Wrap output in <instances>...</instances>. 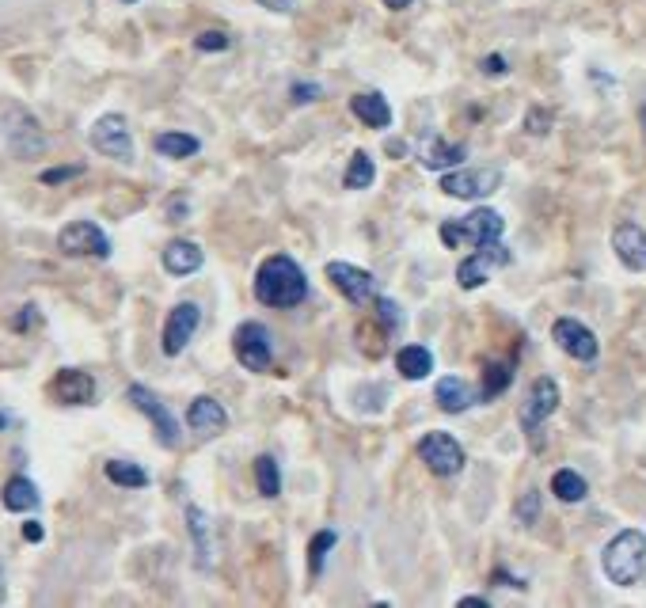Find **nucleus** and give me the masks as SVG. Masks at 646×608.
<instances>
[{"mask_svg": "<svg viewBox=\"0 0 646 608\" xmlns=\"http://www.w3.org/2000/svg\"><path fill=\"white\" fill-rule=\"evenodd\" d=\"M323 274L331 278V285L339 289L346 301L365 304V301H373V297H377V282H373V274H369V270H361V266H354V263H327Z\"/></svg>", "mask_w": 646, "mask_h": 608, "instance_id": "obj_13", "label": "nucleus"}, {"mask_svg": "<svg viewBox=\"0 0 646 608\" xmlns=\"http://www.w3.org/2000/svg\"><path fill=\"white\" fill-rule=\"evenodd\" d=\"M555 411H559V384H555L551 377H540L529 388V399L521 403V411H517L521 430H525V434H536V430H540Z\"/></svg>", "mask_w": 646, "mask_h": 608, "instance_id": "obj_10", "label": "nucleus"}, {"mask_svg": "<svg viewBox=\"0 0 646 608\" xmlns=\"http://www.w3.org/2000/svg\"><path fill=\"white\" fill-rule=\"evenodd\" d=\"M50 396L57 403H69V407L95 403V377L84 369H57V377L50 380Z\"/></svg>", "mask_w": 646, "mask_h": 608, "instance_id": "obj_14", "label": "nucleus"}, {"mask_svg": "<svg viewBox=\"0 0 646 608\" xmlns=\"http://www.w3.org/2000/svg\"><path fill=\"white\" fill-rule=\"evenodd\" d=\"M350 111L369 130H388L392 126V107H388V99L380 92H358L350 99Z\"/></svg>", "mask_w": 646, "mask_h": 608, "instance_id": "obj_18", "label": "nucleus"}, {"mask_svg": "<svg viewBox=\"0 0 646 608\" xmlns=\"http://www.w3.org/2000/svg\"><path fill=\"white\" fill-rule=\"evenodd\" d=\"M373 179H377V164H373V156L369 152H354L350 156V168H346V175H342V183L350 190H365L373 187Z\"/></svg>", "mask_w": 646, "mask_h": 608, "instance_id": "obj_28", "label": "nucleus"}, {"mask_svg": "<svg viewBox=\"0 0 646 608\" xmlns=\"http://www.w3.org/2000/svg\"><path fill=\"white\" fill-rule=\"evenodd\" d=\"M513 517L521 521V525H536L540 521V491H525L517 502H513Z\"/></svg>", "mask_w": 646, "mask_h": 608, "instance_id": "obj_33", "label": "nucleus"}, {"mask_svg": "<svg viewBox=\"0 0 646 608\" xmlns=\"http://www.w3.org/2000/svg\"><path fill=\"white\" fill-rule=\"evenodd\" d=\"M418 156H422V164L430 171H449V168H456V164H464L468 145H449V141H441V137H430Z\"/></svg>", "mask_w": 646, "mask_h": 608, "instance_id": "obj_21", "label": "nucleus"}, {"mask_svg": "<svg viewBox=\"0 0 646 608\" xmlns=\"http://www.w3.org/2000/svg\"><path fill=\"white\" fill-rule=\"evenodd\" d=\"M23 540L38 544V540H42V525H38V521H27V525H23Z\"/></svg>", "mask_w": 646, "mask_h": 608, "instance_id": "obj_40", "label": "nucleus"}, {"mask_svg": "<svg viewBox=\"0 0 646 608\" xmlns=\"http://www.w3.org/2000/svg\"><path fill=\"white\" fill-rule=\"evenodd\" d=\"M0 502H4V510L8 513H31V510H38V487L27 479V475H12V479L4 483V491H0Z\"/></svg>", "mask_w": 646, "mask_h": 608, "instance_id": "obj_22", "label": "nucleus"}, {"mask_svg": "<svg viewBox=\"0 0 646 608\" xmlns=\"http://www.w3.org/2000/svg\"><path fill=\"white\" fill-rule=\"evenodd\" d=\"M639 122H643V130H646V103H643V111H639Z\"/></svg>", "mask_w": 646, "mask_h": 608, "instance_id": "obj_45", "label": "nucleus"}, {"mask_svg": "<svg viewBox=\"0 0 646 608\" xmlns=\"http://www.w3.org/2000/svg\"><path fill=\"white\" fill-rule=\"evenodd\" d=\"M0 601H4V567H0Z\"/></svg>", "mask_w": 646, "mask_h": 608, "instance_id": "obj_44", "label": "nucleus"}, {"mask_svg": "<svg viewBox=\"0 0 646 608\" xmlns=\"http://www.w3.org/2000/svg\"><path fill=\"white\" fill-rule=\"evenodd\" d=\"M187 426L198 437H217L228 430V411L213 396H198L187 407Z\"/></svg>", "mask_w": 646, "mask_h": 608, "instance_id": "obj_16", "label": "nucleus"}, {"mask_svg": "<svg viewBox=\"0 0 646 608\" xmlns=\"http://www.w3.org/2000/svg\"><path fill=\"white\" fill-rule=\"evenodd\" d=\"M57 247H61V255H73V259H111V240L95 221L65 225L57 232Z\"/></svg>", "mask_w": 646, "mask_h": 608, "instance_id": "obj_4", "label": "nucleus"}, {"mask_svg": "<svg viewBox=\"0 0 646 608\" xmlns=\"http://www.w3.org/2000/svg\"><path fill=\"white\" fill-rule=\"evenodd\" d=\"M187 525L194 551H198V567H213V529H209V517L198 506H187Z\"/></svg>", "mask_w": 646, "mask_h": 608, "instance_id": "obj_23", "label": "nucleus"}, {"mask_svg": "<svg viewBox=\"0 0 646 608\" xmlns=\"http://www.w3.org/2000/svg\"><path fill=\"white\" fill-rule=\"evenodd\" d=\"M491 259L483 255V251H475V255H468L464 263L456 266V282L464 285V289H479V285L487 282V274H491Z\"/></svg>", "mask_w": 646, "mask_h": 608, "instance_id": "obj_29", "label": "nucleus"}, {"mask_svg": "<svg viewBox=\"0 0 646 608\" xmlns=\"http://www.w3.org/2000/svg\"><path fill=\"white\" fill-rule=\"evenodd\" d=\"M418 460L434 475H460L464 472V449L449 434H426L418 441Z\"/></svg>", "mask_w": 646, "mask_h": 608, "instance_id": "obj_9", "label": "nucleus"}, {"mask_svg": "<svg viewBox=\"0 0 646 608\" xmlns=\"http://www.w3.org/2000/svg\"><path fill=\"white\" fill-rule=\"evenodd\" d=\"M0 426H8V415H4V411H0Z\"/></svg>", "mask_w": 646, "mask_h": 608, "instance_id": "obj_46", "label": "nucleus"}, {"mask_svg": "<svg viewBox=\"0 0 646 608\" xmlns=\"http://www.w3.org/2000/svg\"><path fill=\"white\" fill-rule=\"evenodd\" d=\"M502 232H506V221H502V213H494V209H472L464 221H445L441 225V240L445 247H464L472 244L475 251L487 244H498L502 240Z\"/></svg>", "mask_w": 646, "mask_h": 608, "instance_id": "obj_3", "label": "nucleus"}, {"mask_svg": "<svg viewBox=\"0 0 646 608\" xmlns=\"http://www.w3.org/2000/svg\"><path fill=\"white\" fill-rule=\"evenodd\" d=\"M126 399H130L141 415L149 418L152 430H156V441H160L164 449H175V445H179V437H183L179 434V418L171 415L168 407L152 396L145 384H130V388H126Z\"/></svg>", "mask_w": 646, "mask_h": 608, "instance_id": "obj_6", "label": "nucleus"}, {"mask_svg": "<svg viewBox=\"0 0 646 608\" xmlns=\"http://www.w3.org/2000/svg\"><path fill=\"white\" fill-rule=\"evenodd\" d=\"M551 491H555V498H559V502H582V498L589 494V483L578 472L559 468V472L551 475Z\"/></svg>", "mask_w": 646, "mask_h": 608, "instance_id": "obj_27", "label": "nucleus"}, {"mask_svg": "<svg viewBox=\"0 0 646 608\" xmlns=\"http://www.w3.org/2000/svg\"><path fill=\"white\" fill-rule=\"evenodd\" d=\"M502 171L498 168H472V171H441V190L449 198L472 202V198H487L491 190H498Z\"/></svg>", "mask_w": 646, "mask_h": 608, "instance_id": "obj_8", "label": "nucleus"}, {"mask_svg": "<svg viewBox=\"0 0 646 608\" xmlns=\"http://www.w3.org/2000/svg\"><path fill=\"white\" fill-rule=\"evenodd\" d=\"M92 149L111 156L118 164H133V133L122 114H103L92 126Z\"/></svg>", "mask_w": 646, "mask_h": 608, "instance_id": "obj_7", "label": "nucleus"}, {"mask_svg": "<svg viewBox=\"0 0 646 608\" xmlns=\"http://www.w3.org/2000/svg\"><path fill=\"white\" fill-rule=\"evenodd\" d=\"M335 532L331 529H323V532H316V540H312V548H308V567H312V574H320L323 570V563H327V551L335 548Z\"/></svg>", "mask_w": 646, "mask_h": 608, "instance_id": "obj_32", "label": "nucleus"}, {"mask_svg": "<svg viewBox=\"0 0 646 608\" xmlns=\"http://www.w3.org/2000/svg\"><path fill=\"white\" fill-rule=\"evenodd\" d=\"M84 168H54V171H42V183L54 187V183H65V179H76Z\"/></svg>", "mask_w": 646, "mask_h": 608, "instance_id": "obj_36", "label": "nucleus"}, {"mask_svg": "<svg viewBox=\"0 0 646 608\" xmlns=\"http://www.w3.org/2000/svg\"><path fill=\"white\" fill-rule=\"evenodd\" d=\"M434 399L441 411H449V415H460V411H468L472 403H479V392H475L468 380L460 377H441L434 388Z\"/></svg>", "mask_w": 646, "mask_h": 608, "instance_id": "obj_19", "label": "nucleus"}, {"mask_svg": "<svg viewBox=\"0 0 646 608\" xmlns=\"http://www.w3.org/2000/svg\"><path fill=\"white\" fill-rule=\"evenodd\" d=\"M198 323H202V308L194 301H179L171 308V316L164 320V339H160V346H164L168 358H179V354L187 350V342L194 339Z\"/></svg>", "mask_w": 646, "mask_h": 608, "instance_id": "obj_11", "label": "nucleus"}, {"mask_svg": "<svg viewBox=\"0 0 646 608\" xmlns=\"http://www.w3.org/2000/svg\"><path fill=\"white\" fill-rule=\"evenodd\" d=\"M468 605H472V608H487L491 601H487V597H460V608H468Z\"/></svg>", "mask_w": 646, "mask_h": 608, "instance_id": "obj_42", "label": "nucleus"}, {"mask_svg": "<svg viewBox=\"0 0 646 608\" xmlns=\"http://www.w3.org/2000/svg\"><path fill=\"white\" fill-rule=\"evenodd\" d=\"M263 8H270V12H289L293 8V0H259Z\"/></svg>", "mask_w": 646, "mask_h": 608, "instance_id": "obj_41", "label": "nucleus"}, {"mask_svg": "<svg viewBox=\"0 0 646 608\" xmlns=\"http://www.w3.org/2000/svg\"><path fill=\"white\" fill-rule=\"evenodd\" d=\"M107 479L118 483V487H126V491H141V487H149V472L141 468V464H133V460H107Z\"/></svg>", "mask_w": 646, "mask_h": 608, "instance_id": "obj_26", "label": "nucleus"}, {"mask_svg": "<svg viewBox=\"0 0 646 608\" xmlns=\"http://www.w3.org/2000/svg\"><path fill=\"white\" fill-rule=\"evenodd\" d=\"M255 297L266 308H293L308 297V278L289 255H270L255 270Z\"/></svg>", "mask_w": 646, "mask_h": 608, "instance_id": "obj_1", "label": "nucleus"}, {"mask_svg": "<svg viewBox=\"0 0 646 608\" xmlns=\"http://www.w3.org/2000/svg\"><path fill=\"white\" fill-rule=\"evenodd\" d=\"M548 126H551V111H529L525 114V130H532V133H548Z\"/></svg>", "mask_w": 646, "mask_h": 608, "instance_id": "obj_35", "label": "nucleus"}, {"mask_svg": "<svg viewBox=\"0 0 646 608\" xmlns=\"http://www.w3.org/2000/svg\"><path fill=\"white\" fill-rule=\"evenodd\" d=\"M377 308H380V316H384V320H388V327H396V323H399L396 304H392V301H384V297H380V301H377Z\"/></svg>", "mask_w": 646, "mask_h": 608, "instance_id": "obj_39", "label": "nucleus"}, {"mask_svg": "<svg viewBox=\"0 0 646 608\" xmlns=\"http://www.w3.org/2000/svg\"><path fill=\"white\" fill-rule=\"evenodd\" d=\"M194 46L202 54H221V50H228V35L225 31H202V35L194 38Z\"/></svg>", "mask_w": 646, "mask_h": 608, "instance_id": "obj_34", "label": "nucleus"}, {"mask_svg": "<svg viewBox=\"0 0 646 608\" xmlns=\"http://www.w3.org/2000/svg\"><path fill=\"white\" fill-rule=\"evenodd\" d=\"M551 339L559 342V350H563V354H570L574 361H597V354H601V342H597V335L589 331L586 323L570 320V316L555 320V327H551Z\"/></svg>", "mask_w": 646, "mask_h": 608, "instance_id": "obj_12", "label": "nucleus"}, {"mask_svg": "<svg viewBox=\"0 0 646 608\" xmlns=\"http://www.w3.org/2000/svg\"><path fill=\"white\" fill-rule=\"evenodd\" d=\"M160 263H164L171 278H187V274H194L198 266L206 263V255H202V247L194 244V240H171L164 247V255H160Z\"/></svg>", "mask_w": 646, "mask_h": 608, "instance_id": "obj_17", "label": "nucleus"}, {"mask_svg": "<svg viewBox=\"0 0 646 608\" xmlns=\"http://www.w3.org/2000/svg\"><path fill=\"white\" fill-rule=\"evenodd\" d=\"M232 354L236 361L251 369V373H263L270 369V361H274V346H270V331H266L263 323L247 320L240 323L236 331H232Z\"/></svg>", "mask_w": 646, "mask_h": 608, "instance_id": "obj_5", "label": "nucleus"}, {"mask_svg": "<svg viewBox=\"0 0 646 608\" xmlns=\"http://www.w3.org/2000/svg\"><path fill=\"white\" fill-rule=\"evenodd\" d=\"M19 118V126H8V145H12V152L16 156H23V160H31V156H38V152L46 149V137L38 133V122L31 118L27 111H19V107H12Z\"/></svg>", "mask_w": 646, "mask_h": 608, "instance_id": "obj_20", "label": "nucleus"}, {"mask_svg": "<svg viewBox=\"0 0 646 608\" xmlns=\"http://www.w3.org/2000/svg\"><path fill=\"white\" fill-rule=\"evenodd\" d=\"M513 380V365L510 361H491L483 369V388H479V399H494L498 392H506Z\"/></svg>", "mask_w": 646, "mask_h": 608, "instance_id": "obj_30", "label": "nucleus"}, {"mask_svg": "<svg viewBox=\"0 0 646 608\" xmlns=\"http://www.w3.org/2000/svg\"><path fill=\"white\" fill-rule=\"evenodd\" d=\"M320 99V84H293V103H312Z\"/></svg>", "mask_w": 646, "mask_h": 608, "instance_id": "obj_37", "label": "nucleus"}, {"mask_svg": "<svg viewBox=\"0 0 646 608\" xmlns=\"http://www.w3.org/2000/svg\"><path fill=\"white\" fill-rule=\"evenodd\" d=\"M506 69H510V65H506V57H502V54L483 57V73H487V76H506Z\"/></svg>", "mask_w": 646, "mask_h": 608, "instance_id": "obj_38", "label": "nucleus"}, {"mask_svg": "<svg viewBox=\"0 0 646 608\" xmlns=\"http://www.w3.org/2000/svg\"><path fill=\"white\" fill-rule=\"evenodd\" d=\"M601 567H605L608 582H616V586H635V582H643V574H646V532H639V529L616 532V536L605 544Z\"/></svg>", "mask_w": 646, "mask_h": 608, "instance_id": "obj_2", "label": "nucleus"}, {"mask_svg": "<svg viewBox=\"0 0 646 608\" xmlns=\"http://www.w3.org/2000/svg\"><path fill=\"white\" fill-rule=\"evenodd\" d=\"M255 487H259L263 498H274V494L282 491V472H278V460L274 456L263 453L255 460Z\"/></svg>", "mask_w": 646, "mask_h": 608, "instance_id": "obj_31", "label": "nucleus"}, {"mask_svg": "<svg viewBox=\"0 0 646 608\" xmlns=\"http://www.w3.org/2000/svg\"><path fill=\"white\" fill-rule=\"evenodd\" d=\"M612 251H616V259H620L627 270L643 274L646 270V228H639L635 221L616 225V232H612Z\"/></svg>", "mask_w": 646, "mask_h": 608, "instance_id": "obj_15", "label": "nucleus"}, {"mask_svg": "<svg viewBox=\"0 0 646 608\" xmlns=\"http://www.w3.org/2000/svg\"><path fill=\"white\" fill-rule=\"evenodd\" d=\"M118 4H133V0H118Z\"/></svg>", "mask_w": 646, "mask_h": 608, "instance_id": "obj_47", "label": "nucleus"}, {"mask_svg": "<svg viewBox=\"0 0 646 608\" xmlns=\"http://www.w3.org/2000/svg\"><path fill=\"white\" fill-rule=\"evenodd\" d=\"M396 365L407 380H426L430 377V369H434V354H430L426 346H403L396 354Z\"/></svg>", "mask_w": 646, "mask_h": 608, "instance_id": "obj_25", "label": "nucleus"}, {"mask_svg": "<svg viewBox=\"0 0 646 608\" xmlns=\"http://www.w3.org/2000/svg\"><path fill=\"white\" fill-rule=\"evenodd\" d=\"M156 152L168 156V160H187V156H198L202 141L194 133H179V130H168V133H156Z\"/></svg>", "mask_w": 646, "mask_h": 608, "instance_id": "obj_24", "label": "nucleus"}, {"mask_svg": "<svg viewBox=\"0 0 646 608\" xmlns=\"http://www.w3.org/2000/svg\"><path fill=\"white\" fill-rule=\"evenodd\" d=\"M407 4H415V0H384V8H392V12H403Z\"/></svg>", "mask_w": 646, "mask_h": 608, "instance_id": "obj_43", "label": "nucleus"}]
</instances>
